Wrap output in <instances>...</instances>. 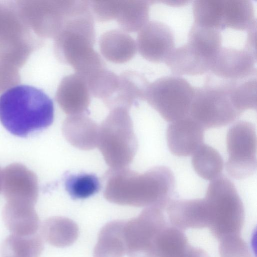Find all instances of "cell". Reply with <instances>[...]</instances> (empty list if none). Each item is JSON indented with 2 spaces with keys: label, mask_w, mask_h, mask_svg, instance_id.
Here are the masks:
<instances>
[{
  "label": "cell",
  "mask_w": 257,
  "mask_h": 257,
  "mask_svg": "<svg viewBox=\"0 0 257 257\" xmlns=\"http://www.w3.org/2000/svg\"><path fill=\"white\" fill-rule=\"evenodd\" d=\"M256 143L255 126L250 122L238 121L228 129L226 135L228 158L225 166L231 177L245 179L255 172Z\"/></svg>",
  "instance_id": "obj_7"
},
{
  "label": "cell",
  "mask_w": 257,
  "mask_h": 257,
  "mask_svg": "<svg viewBox=\"0 0 257 257\" xmlns=\"http://www.w3.org/2000/svg\"><path fill=\"white\" fill-rule=\"evenodd\" d=\"M119 1H89L90 9L94 19L100 22L115 19Z\"/></svg>",
  "instance_id": "obj_25"
},
{
  "label": "cell",
  "mask_w": 257,
  "mask_h": 257,
  "mask_svg": "<svg viewBox=\"0 0 257 257\" xmlns=\"http://www.w3.org/2000/svg\"><path fill=\"white\" fill-rule=\"evenodd\" d=\"M43 248L37 235L19 236L12 234L2 242L1 257H39Z\"/></svg>",
  "instance_id": "obj_20"
},
{
  "label": "cell",
  "mask_w": 257,
  "mask_h": 257,
  "mask_svg": "<svg viewBox=\"0 0 257 257\" xmlns=\"http://www.w3.org/2000/svg\"><path fill=\"white\" fill-rule=\"evenodd\" d=\"M94 20L88 2L79 1L55 37L59 59L72 67L84 79L105 67L103 60L94 49Z\"/></svg>",
  "instance_id": "obj_2"
},
{
  "label": "cell",
  "mask_w": 257,
  "mask_h": 257,
  "mask_svg": "<svg viewBox=\"0 0 257 257\" xmlns=\"http://www.w3.org/2000/svg\"><path fill=\"white\" fill-rule=\"evenodd\" d=\"M52 100L42 90L18 85L0 95V121L11 134L27 137L42 131L53 122Z\"/></svg>",
  "instance_id": "obj_3"
},
{
  "label": "cell",
  "mask_w": 257,
  "mask_h": 257,
  "mask_svg": "<svg viewBox=\"0 0 257 257\" xmlns=\"http://www.w3.org/2000/svg\"><path fill=\"white\" fill-rule=\"evenodd\" d=\"M62 130L66 140L77 149L90 150L97 147L99 125L85 114L68 115Z\"/></svg>",
  "instance_id": "obj_13"
},
{
  "label": "cell",
  "mask_w": 257,
  "mask_h": 257,
  "mask_svg": "<svg viewBox=\"0 0 257 257\" xmlns=\"http://www.w3.org/2000/svg\"><path fill=\"white\" fill-rule=\"evenodd\" d=\"M195 88L186 79L165 76L150 82L145 100L168 122L189 115Z\"/></svg>",
  "instance_id": "obj_6"
},
{
  "label": "cell",
  "mask_w": 257,
  "mask_h": 257,
  "mask_svg": "<svg viewBox=\"0 0 257 257\" xmlns=\"http://www.w3.org/2000/svg\"><path fill=\"white\" fill-rule=\"evenodd\" d=\"M2 191V170L0 168V193Z\"/></svg>",
  "instance_id": "obj_26"
},
{
  "label": "cell",
  "mask_w": 257,
  "mask_h": 257,
  "mask_svg": "<svg viewBox=\"0 0 257 257\" xmlns=\"http://www.w3.org/2000/svg\"><path fill=\"white\" fill-rule=\"evenodd\" d=\"M230 97L234 107L240 114L246 110H256V76L232 81L230 89Z\"/></svg>",
  "instance_id": "obj_22"
},
{
  "label": "cell",
  "mask_w": 257,
  "mask_h": 257,
  "mask_svg": "<svg viewBox=\"0 0 257 257\" xmlns=\"http://www.w3.org/2000/svg\"><path fill=\"white\" fill-rule=\"evenodd\" d=\"M98 44L103 57L116 64L130 61L137 51L136 41L121 29H111L104 32L100 36Z\"/></svg>",
  "instance_id": "obj_14"
},
{
  "label": "cell",
  "mask_w": 257,
  "mask_h": 257,
  "mask_svg": "<svg viewBox=\"0 0 257 257\" xmlns=\"http://www.w3.org/2000/svg\"><path fill=\"white\" fill-rule=\"evenodd\" d=\"M138 140L129 109L110 110L99 125L97 148L110 169L128 167L137 152Z\"/></svg>",
  "instance_id": "obj_4"
},
{
  "label": "cell",
  "mask_w": 257,
  "mask_h": 257,
  "mask_svg": "<svg viewBox=\"0 0 257 257\" xmlns=\"http://www.w3.org/2000/svg\"><path fill=\"white\" fill-rule=\"evenodd\" d=\"M90 98L86 80L76 73L63 78L56 94L60 107L69 115L85 114L88 111Z\"/></svg>",
  "instance_id": "obj_11"
},
{
  "label": "cell",
  "mask_w": 257,
  "mask_h": 257,
  "mask_svg": "<svg viewBox=\"0 0 257 257\" xmlns=\"http://www.w3.org/2000/svg\"><path fill=\"white\" fill-rule=\"evenodd\" d=\"M223 0H196L192 5L194 23L221 31Z\"/></svg>",
  "instance_id": "obj_21"
},
{
  "label": "cell",
  "mask_w": 257,
  "mask_h": 257,
  "mask_svg": "<svg viewBox=\"0 0 257 257\" xmlns=\"http://www.w3.org/2000/svg\"><path fill=\"white\" fill-rule=\"evenodd\" d=\"M256 28L253 5L250 0H223L221 31L231 29L247 32Z\"/></svg>",
  "instance_id": "obj_16"
},
{
  "label": "cell",
  "mask_w": 257,
  "mask_h": 257,
  "mask_svg": "<svg viewBox=\"0 0 257 257\" xmlns=\"http://www.w3.org/2000/svg\"><path fill=\"white\" fill-rule=\"evenodd\" d=\"M118 75L105 67L86 79L91 95L104 102L115 92L118 84Z\"/></svg>",
  "instance_id": "obj_23"
},
{
  "label": "cell",
  "mask_w": 257,
  "mask_h": 257,
  "mask_svg": "<svg viewBox=\"0 0 257 257\" xmlns=\"http://www.w3.org/2000/svg\"><path fill=\"white\" fill-rule=\"evenodd\" d=\"M118 77L115 92L103 102L108 108L111 110L122 107L130 109L139 100H145L150 82L143 74L134 70H126Z\"/></svg>",
  "instance_id": "obj_12"
},
{
  "label": "cell",
  "mask_w": 257,
  "mask_h": 257,
  "mask_svg": "<svg viewBox=\"0 0 257 257\" xmlns=\"http://www.w3.org/2000/svg\"><path fill=\"white\" fill-rule=\"evenodd\" d=\"M136 42L142 57L153 63L165 62L176 48L172 28L156 20L149 21L138 32Z\"/></svg>",
  "instance_id": "obj_9"
},
{
  "label": "cell",
  "mask_w": 257,
  "mask_h": 257,
  "mask_svg": "<svg viewBox=\"0 0 257 257\" xmlns=\"http://www.w3.org/2000/svg\"><path fill=\"white\" fill-rule=\"evenodd\" d=\"M151 1H119L115 20L121 30L139 32L148 22Z\"/></svg>",
  "instance_id": "obj_17"
},
{
  "label": "cell",
  "mask_w": 257,
  "mask_h": 257,
  "mask_svg": "<svg viewBox=\"0 0 257 257\" xmlns=\"http://www.w3.org/2000/svg\"><path fill=\"white\" fill-rule=\"evenodd\" d=\"M105 180L104 198L121 205H163L171 198L175 187L172 171L164 166L155 167L143 173L128 167L109 169Z\"/></svg>",
  "instance_id": "obj_1"
},
{
  "label": "cell",
  "mask_w": 257,
  "mask_h": 257,
  "mask_svg": "<svg viewBox=\"0 0 257 257\" xmlns=\"http://www.w3.org/2000/svg\"><path fill=\"white\" fill-rule=\"evenodd\" d=\"M256 55L245 48L222 46L213 59L209 73L218 78L236 81L256 75Z\"/></svg>",
  "instance_id": "obj_8"
},
{
  "label": "cell",
  "mask_w": 257,
  "mask_h": 257,
  "mask_svg": "<svg viewBox=\"0 0 257 257\" xmlns=\"http://www.w3.org/2000/svg\"><path fill=\"white\" fill-rule=\"evenodd\" d=\"M187 42L205 58L211 66L213 59L222 46V37L219 30L193 24L188 33Z\"/></svg>",
  "instance_id": "obj_18"
},
{
  "label": "cell",
  "mask_w": 257,
  "mask_h": 257,
  "mask_svg": "<svg viewBox=\"0 0 257 257\" xmlns=\"http://www.w3.org/2000/svg\"><path fill=\"white\" fill-rule=\"evenodd\" d=\"M231 80L209 73L203 86L195 88L189 116L204 130L217 128L233 122L241 114L230 97Z\"/></svg>",
  "instance_id": "obj_5"
},
{
  "label": "cell",
  "mask_w": 257,
  "mask_h": 257,
  "mask_svg": "<svg viewBox=\"0 0 257 257\" xmlns=\"http://www.w3.org/2000/svg\"><path fill=\"white\" fill-rule=\"evenodd\" d=\"M173 75H198L209 72L210 63L189 43L175 48L164 62Z\"/></svg>",
  "instance_id": "obj_15"
},
{
  "label": "cell",
  "mask_w": 257,
  "mask_h": 257,
  "mask_svg": "<svg viewBox=\"0 0 257 257\" xmlns=\"http://www.w3.org/2000/svg\"><path fill=\"white\" fill-rule=\"evenodd\" d=\"M193 167L199 176L213 180L220 176L224 163L220 154L213 148L202 144L192 155Z\"/></svg>",
  "instance_id": "obj_19"
},
{
  "label": "cell",
  "mask_w": 257,
  "mask_h": 257,
  "mask_svg": "<svg viewBox=\"0 0 257 257\" xmlns=\"http://www.w3.org/2000/svg\"><path fill=\"white\" fill-rule=\"evenodd\" d=\"M64 184L66 190L74 199L88 198L97 193L101 187L96 176L86 173L68 175Z\"/></svg>",
  "instance_id": "obj_24"
},
{
  "label": "cell",
  "mask_w": 257,
  "mask_h": 257,
  "mask_svg": "<svg viewBox=\"0 0 257 257\" xmlns=\"http://www.w3.org/2000/svg\"><path fill=\"white\" fill-rule=\"evenodd\" d=\"M204 129L189 115L170 122L166 131L167 145L175 156L192 155L204 143Z\"/></svg>",
  "instance_id": "obj_10"
}]
</instances>
